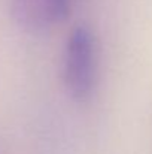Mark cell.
<instances>
[{
    "instance_id": "cell-1",
    "label": "cell",
    "mask_w": 152,
    "mask_h": 154,
    "mask_svg": "<svg viewBox=\"0 0 152 154\" xmlns=\"http://www.w3.org/2000/svg\"><path fill=\"white\" fill-rule=\"evenodd\" d=\"M99 48L93 30L79 24L67 38L63 55V82L67 94L82 103L87 102L97 85Z\"/></svg>"
},
{
    "instance_id": "cell-2",
    "label": "cell",
    "mask_w": 152,
    "mask_h": 154,
    "mask_svg": "<svg viewBox=\"0 0 152 154\" xmlns=\"http://www.w3.org/2000/svg\"><path fill=\"white\" fill-rule=\"evenodd\" d=\"M72 0H10V15L22 30L39 33L67 20Z\"/></svg>"
}]
</instances>
